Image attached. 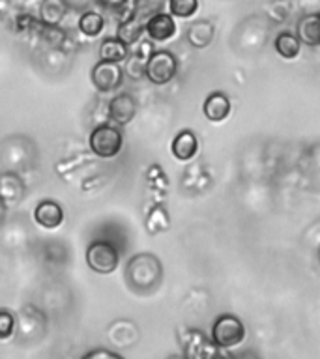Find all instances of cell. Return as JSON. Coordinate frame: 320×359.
I'll use <instances>...</instances> for the list:
<instances>
[{"instance_id":"44dd1931","label":"cell","mask_w":320,"mask_h":359,"mask_svg":"<svg viewBox=\"0 0 320 359\" xmlns=\"http://www.w3.org/2000/svg\"><path fill=\"white\" fill-rule=\"evenodd\" d=\"M86 359H95V358H109V359H120L118 353H112V352H105V350H95V352H90L84 355Z\"/></svg>"},{"instance_id":"7a4b0ae2","label":"cell","mask_w":320,"mask_h":359,"mask_svg":"<svg viewBox=\"0 0 320 359\" xmlns=\"http://www.w3.org/2000/svg\"><path fill=\"white\" fill-rule=\"evenodd\" d=\"M120 252L112 243L105 240L92 241L86 249V264L95 273L109 275L118 268Z\"/></svg>"},{"instance_id":"9c48e42d","label":"cell","mask_w":320,"mask_h":359,"mask_svg":"<svg viewBox=\"0 0 320 359\" xmlns=\"http://www.w3.org/2000/svg\"><path fill=\"white\" fill-rule=\"evenodd\" d=\"M135 114H137V101L129 94L116 95L109 103V116H111L112 122L120 123V126L131 122Z\"/></svg>"},{"instance_id":"277c9868","label":"cell","mask_w":320,"mask_h":359,"mask_svg":"<svg viewBox=\"0 0 320 359\" xmlns=\"http://www.w3.org/2000/svg\"><path fill=\"white\" fill-rule=\"evenodd\" d=\"M176 72H178L176 56L173 53H168V50H157V53L150 55V58L146 62L145 75L150 83L163 86V84L173 81Z\"/></svg>"},{"instance_id":"6da1fadb","label":"cell","mask_w":320,"mask_h":359,"mask_svg":"<svg viewBox=\"0 0 320 359\" xmlns=\"http://www.w3.org/2000/svg\"><path fill=\"white\" fill-rule=\"evenodd\" d=\"M212 339L218 348L240 346L246 339V325L234 314H221L212 325Z\"/></svg>"},{"instance_id":"5bb4252c","label":"cell","mask_w":320,"mask_h":359,"mask_svg":"<svg viewBox=\"0 0 320 359\" xmlns=\"http://www.w3.org/2000/svg\"><path fill=\"white\" fill-rule=\"evenodd\" d=\"M213 36H215V30H213V25L208 21L195 22L193 27H189V32H187V41H189L195 49H202V47H208L212 43Z\"/></svg>"},{"instance_id":"603a6c76","label":"cell","mask_w":320,"mask_h":359,"mask_svg":"<svg viewBox=\"0 0 320 359\" xmlns=\"http://www.w3.org/2000/svg\"><path fill=\"white\" fill-rule=\"evenodd\" d=\"M4 215H6V202L0 198V224L4 221Z\"/></svg>"},{"instance_id":"8fae6325","label":"cell","mask_w":320,"mask_h":359,"mask_svg":"<svg viewBox=\"0 0 320 359\" xmlns=\"http://www.w3.org/2000/svg\"><path fill=\"white\" fill-rule=\"evenodd\" d=\"M171 150H173V156L180 159V161H189L191 157H195L196 151H199V140H196L195 133L189 131V129L180 131L174 137Z\"/></svg>"},{"instance_id":"e0dca14e","label":"cell","mask_w":320,"mask_h":359,"mask_svg":"<svg viewBox=\"0 0 320 359\" xmlns=\"http://www.w3.org/2000/svg\"><path fill=\"white\" fill-rule=\"evenodd\" d=\"M275 49L283 58L286 60H294L298 55H300V49H302V41L300 38H296L294 34L291 32H281L277 38H275Z\"/></svg>"},{"instance_id":"5b68a950","label":"cell","mask_w":320,"mask_h":359,"mask_svg":"<svg viewBox=\"0 0 320 359\" xmlns=\"http://www.w3.org/2000/svg\"><path fill=\"white\" fill-rule=\"evenodd\" d=\"M122 133L112 126H100L90 133L88 144L90 150L94 151L98 157L103 159H111V157L118 156L122 150Z\"/></svg>"},{"instance_id":"3957f363","label":"cell","mask_w":320,"mask_h":359,"mask_svg":"<svg viewBox=\"0 0 320 359\" xmlns=\"http://www.w3.org/2000/svg\"><path fill=\"white\" fill-rule=\"evenodd\" d=\"M161 266L152 255H137L128 264V279L137 288H148L159 280Z\"/></svg>"},{"instance_id":"ffe728a7","label":"cell","mask_w":320,"mask_h":359,"mask_svg":"<svg viewBox=\"0 0 320 359\" xmlns=\"http://www.w3.org/2000/svg\"><path fill=\"white\" fill-rule=\"evenodd\" d=\"M13 331H15V318H13V314L10 311H0V341H6V339H10L13 335Z\"/></svg>"},{"instance_id":"52a82bcc","label":"cell","mask_w":320,"mask_h":359,"mask_svg":"<svg viewBox=\"0 0 320 359\" xmlns=\"http://www.w3.org/2000/svg\"><path fill=\"white\" fill-rule=\"evenodd\" d=\"M34 221L47 230L58 229L64 223V210L58 202L44 201L34 210Z\"/></svg>"},{"instance_id":"7402d4cb","label":"cell","mask_w":320,"mask_h":359,"mask_svg":"<svg viewBox=\"0 0 320 359\" xmlns=\"http://www.w3.org/2000/svg\"><path fill=\"white\" fill-rule=\"evenodd\" d=\"M126 0H100V4L107 10H114V8H120Z\"/></svg>"},{"instance_id":"9a60e30c","label":"cell","mask_w":320,"mask_h":359,"mask_svg":"<svg viewBox=\"0 0 320 359\" xmlns=\"http://www.w3.org/2000/svg\"><path fill=\"white\" fill-rule=\"evenodd\" d=\"M128 56V43L120 38H107L100 45V58L107 62H120L126 60Z\"/></svg>"},{"instance_id":"30bf717a","label":"cell","mask_w":320,"mask_h":359,"mask_svg":"<svg viewBox=\"0 0 320 359\" xmlns=\"http://www.w3.org/2000/svg\"><path fill=\"white\" fill-rule=\"evenodd\" d=\"M230 100L223 92H213L206 97L204 101V107H202V111H204V116L210 120V122H223L227 120L230 114Z\"/></svg>"},{"instance_id":"7c38bea8","label":"cell","mask_w":320,"mask_h":359,"mask_svg":"<svg viewBox=\"0 0 320 359\" xmlns=\"http://www.w3.org/2000/svg\"><path fill=\"white\" fill-rule=\"evenodd\" d=\"M298 38L307 47H320V11L302 17L298 22Z\"/></svg>"},{"instance_id":"4fadbf2b","label":"cell","mask_w":320,"mask_h":359,"mask_svg":"<svg viewBox=\"0 0 320 359\" xmlns=\"http://www.w3.org/2000/svg\"><path fill=\"white\" fill-rule=\"evenodd\" d=\"M25 195V184L17 174H0V198L6 204H17Z\"/></svg>"},{"instance_id":"8992f818","label":"cell","mask_w":320,"mask_h":359,"mask_svg":"<svg viewBox=\"0 0 320 359\" xmlns=\"http://www.w3.org/2000/svg\"><path fill=\"white\" fill-rule=\"evenodd\" d=\"M124 72L118 62H98L92 69V83L100 92H112L122 84Z\"/></svg>"},{"instance_id":"ac0fdd59","label":"cell","mask_w":320,"mask_h":359,"mask_svg":"<svg viewBox=\"0 0 320 359\" xmlns=\"http://www.w3.org/2000/svg\"><path fill=\"white\" fill-rule=\"evenodd\" d=\"M103 27H105V21H103V15H100L98 11H84L79 19V30L90 38L98 36L103 30Z\"/></svg>"},{"instance_id":"2e32d148","label":"cell","mask_w":320,"mask_h":359,"mask_svg":"<svg viewBox=\"0 0 320 359\" xmlns=\"http://www.w3.org/2000/svg\"><path fill=\"white\" fill-rule=\"evenodd\" d=\"M67 11V6L64 0H44L41 4V10H39V15H41V21L49 27H55L64 19Z\"/></svg>"},{"instance_id":"d6986e66","label":"cell","mask_w":320,"mask_h":359,"mask_svg":"<svg viewBox=\"0 0 320 359\" xmlns=\"http://www.w3.org/2000/svg\"><path fill=\"white\" fill-rule=\"evenodd\" d=\"M171 15L180 19H189L199 10V0H168Z\"/></svg>"},{"instance_id":"ba28073f","label":"cell","mask_w":320,"mask_h":359,"mask_svg":"<svg viewBox=\"0 0 320 359\" xmlns=\"http://www.w3.org/2000/svg\"><path fill=\"white\" fill-rule=\"evenodd\" d=\"M145 30L152 41H167L176 34V22L168 13H156L148 19Z\"/></svg>"}]
</instances>
